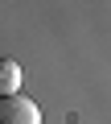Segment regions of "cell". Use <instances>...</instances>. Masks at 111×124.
<instances>
[{
	"mask_svg": "<svg viewBox=\"0 0 111 124\" xmlns=\"http://www.w3.org/2000/svg\"><path fill=\"white\" fill-rule=\"evenodd\" d=\"M0 124H41V108L25 95H4L0 99Z\"/></svg>",
	"mask_w": 111,
	"mask_h": 124,
	"instance_id": "cell-1",
	"label": "cell"
},
{
	"mask_svg": "<svg viewBox=\"0 0 111 124\" xmlns=\"http://www.w3.org/2000/svg\"><path fill=\"white\" fill-rule=\"evenodd\" d=\"M4 95H21V66L13 58H0V99Z\"/></svg>",
	"mask_w": 111,
	"mask_h": 124,
	"instance_id": "cell-2",
	"label": "cell"
}]
</instances>
